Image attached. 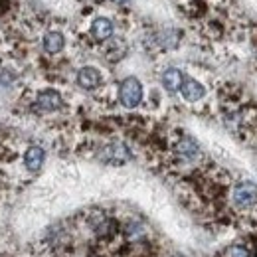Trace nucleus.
Wrapping results in <instances>:
<instances>
[{"instance_id": "1", "label": "nucleus", "mask_w": 257, "mask_h": 257, "mask_svg": "<svg viewBox=\"0 0 257 257\" xmlns=\"http://www.w3.org/2000/svg\"><path fill=\"white\" fill-rule=\"evenodd\" d=\"M119 99L127 109H135L143 101V85L137 77H127L119 85Z\"/></svg>"}, {"instance_id": "2", "label": "nucleus", "mask_w": 257, "mask_h": 257, "mask_svg": "<svg viewBox=\"0 0 257 257\" xmlns=\"http://www.w3.org/2000/svg\"><path fill=\"white\" fill-rule=\"evenodd\" d=\"M257 202V184L243 180L233 188V204L237 208H249Z\"/></svg>"}, {"instance_id": "3", "label": "nucleus", "mask_w": 257, "mask_h": 257, "mask_svg": "<svg viewBox=\"0 0 257 257\" xmlns=\"http://www.w3.org/2000/svg\"><path fill=\"white\" fill-rule=\"evenodd\" d=\"M64 105V99L58 91L54 89H46V91H40L38 97H36V107L40 111H46V113H52V111H58L62 109Z\"/></svg>"}, {"instance_id": "4", "label": "nucleus", "mask_w": 257, "mask_h": 257, "mask_svg": "<svg viewBox=\"0 0 257 257\" xmlns=\"http://www.w3.org/2000/svg\"><path fill=\"white\" fill-rule=\"evenodd\" d=\"M101 159L111 162V164H123V162H127L131 159V151H128L123 143H111L109 147L103 149Z\"/></svg>"}, {"instance_id": "5", "label": "nucleus", "mask_w": 257, "mask_h": 257, "mask_svg": "<svg viewBox=\"0 0 257 257\" xmlns=\"http://www.w3.org/2000/svg\"><path fill=\"white\" fill-rule=\"evenodd\" d=\"M77 85L83 87V89H87V91L99 87V85H101V73H99V69H97V67H91V65L81 67V69L77 71Z\"/></svg>"}, {"instance_id": "6", "label": "nucleus", "mask_w": 257, "mask_h": 257, "mask_svg": "<svg viewBox=\"0 0 257 257\" xmlns=\"http://www.w3.org/2000/svg\"><path fill=\"white\" fill-rule=\"evenodd\" d=\"M178 91L182 93V97H184L186 101H190V103L200 101V99L204 97V93H206L204 85H202V83H198V81L192 79V77H184V79H182V85H180V89H178Z\"/></svg>"}, {"instance_id": "7", "label": "nucleus", "mask_w": 257, "mask_h": 257, "mask_svg": "<svg viewBox=\"0 0 257 257\" xmlns=\"http://www.w3.org/2000/svg\"><path fill=\"white\" fill-rule=\"evenodd\" d=\"M113 32H115V26H113V22H111L109 18L99 16V18H95V20L91 22V36L95 38L97 42L109 40V38L113 36Z\"/></svg>"}, {"instance_id": "8", "label": "nucleus", "mask_w": 257, "mask_h": 257, "mask_svg": "<svg viewBox=\"0 0 257 257\" xmlns=\"http://www.w3.org/2000/svg\"><path fill=\"white\" fill-rule=\"evenodd\" d=\"M42 46H44V50H46L48 54H60V52L65 48L64 34L58 32V30H50V32H46L44 34V38H42Z\"/></svg>"}, {"instance_id": "9", "label": "nucleus", "mask_w": 257, "mask_h": 257, "mask_svg": "<svg viewBox=\"0 0 257 257\" xmlns=\"http://www.w3.org/2000/svg\"><path fill=\"white\" fill-rule=\"evenodd\" d=\"M46 161V151L42 147H30L24 153V164L30 172H38L42 168V164Z\"/></svg>"}, {"instance_id": "10", "label": "nucleus", "mask_w": 257, "mask_h": 257, "mask_svg": "<svg viewBox=\"0 0 257 257\" xmlns=\"http://www.w3.org/2000/svg\"><path fill=\"white\" fill-rule=\"evenodd\" d=\"M182 79H184V75H182V71L176 69V67H168V69L162 73V85H164V89L170 91V93H174V91L180 89Z\"/></svg>"}, {"instance_id": "11", "label": "nucleus", "mask_w": 257, "mask_h": 257, "mask_svg": "<svg viewBox=\"0 0 257 257\" xmlns=\"http://www.w3.org/2000/svg\"><path fill=\"white\" fill-rule=\"evenodd\" d=\"M176 153H178L182 159L192 161V159H196V157L200 155V147L194 143L192 139H182V141H178V145H176Z\"/></svg>"}, {"instance_id": "12", "label": "nucleus", "mask_w": 257, "mask_h": 257, "mask_svg": "<svg viewBox=\"0 0 257 257\" xmlns=\"http://www.w3.org/2000/svg\"><path fill=\"white\" fill-rule=\"evenodd\" d=\"M222 257H249V251L243 245H229Z\"/></svg>"}, {"instance_id": "13", "label": "nucleus", "mask_w": 257, "mask_h": 257, "mask_svg": "<svg viewBox=\"0 0 257 257\" xmlns=\"http://www.w3.org/2000/svg\"><path fill=\"white\" fill-rule=\"evenodd\" d=\"M111 2H115V4H125V2H128V0H111Z\"/></svg>"}, {"instance_id": "14", "label": "nucleus", "mask_w": 257, "mask_h": 257, "mask_svg": "<svg viewBox=\"0 0 257 257\" xmlns=\"http://www.w3.org/2000/svg\"><path fill=\"white\" fill-rule=\"evenodd\" d=\"M172 257H182V255H172Z\"/></svg>"}]
</instances>
